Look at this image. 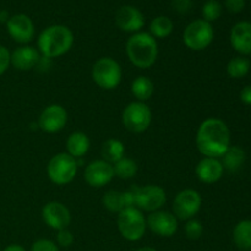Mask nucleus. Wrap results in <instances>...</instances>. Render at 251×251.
I'll return each mask as SVG.
<instances>
[{
    "label": "nucleus",
    "instance_id": "nucleus-12",
    "mask_svg": "<svg viewBox=\"0 0 251 251\" xmlns=\"http://www.w3.org/2000/svg\"><path fill=\"white\" fill-rule=\"evenodd\" d=\"M6 29L9 36L21 46H26L33 41L36 34L33 21L26 14H16L10 16L6 22Z\"/></svg>",
    "mask_w": 251,
    "mask_h": 251
},
{
    "label": "nucleus",
    "instance_id": "nucleus-27",
    "mask_svg": "<svg viewBox=\"0 0 251 251\" xmlns=\"http://www.w3.org/2000/svg\"><path fill=\"white\" fill-rule=\"evenodd\" d=\"M250 60L247 56H235V58L230 59L229 63L227 65V73L232 78L239 80V78L245 77L248 73L250 71Z\"/></svg>",
    "mask_w": 251,
    "mask_h": 251
},
{
    "label": "nucleus",
    "instance_id": "nucleus-30",
    "mask_svg": "<svg viewBox=\"0 0 251 251\" xmlns=\"http://www.w3.org/2000/svg\"><path fill=\"white\" fill-rule=\"evenodd\" d=\"M203 233V226L196 218H191L188 220L185 223V235L188 239L190 240H198L200 239L201 235Z\"/></svg>",
    "mask_w": 251,
    "mask_h": 251
},
{
    "label": "nucleus",
    "instance_id": "nucleus-15",
    "mask_svg": "<svg viewBox=\"0 0 251 251\" xmlns=\"http://www.w3.org/2000/svg\"><path fill=\"white\" fill-rule=\"evenodd\" d=\"M42 218L49 228L58 232L69 227L71 222V213L64 203L50 201L42 208Z\"/></svg>",
    "mask_w": 251,
    "mask_h": 251
},
{
    "label": "nucleus",
    "instance_id": "nucleus-22",
    "mask_svg": "<svg viewBox=\"0 0 251 251\" xmlns=\"http://www.w3.org/2000/svg\"><path fill=\"white\" fill-rule=\"evenodd\" d=\"M245 158V151L239 146H230L229 149L226 151V153L221 157V162H222V166L225 168V171L229 172H237L244 164Z\"/></svg>",
    "mask_w": 251,
    "mask_h": 251
},
{
    "label": "nucleus",
    "instance_id": "nucleus-23",
    "mask_svg": "<svg viewBox=\"0 0 251 251\" xmlns=\"http://www.w3.org/2000/svg\"><path fill=\"white\" fill-rule=\"evenodd\" d=\"M233 242L240 250H251V220H243L233 229Z\"/></svg>",
    "mask_w": 251,
    "mask_h": 251
},
{
    "label": "nucleus",
    "instance_id": "nucleus-20",
    "mask_svg": "<svg viewBox=\"0 0 251 251\" xmlns=\"http://www.w3.org/2000/svg\"><path fill=\"white\" fill-rule=\"evenodd\" d=\"M103 206L109 212L119 213L127 207H135L134 206V195L131 189L126 191L109 190L103 195L102 199Z\"/></svg>",
    "mask_w": 251,
    "mask_h": 251
},
{
    "label": "nucleus",
    "instance_id": "nucleus-8",
    "mask_svg": "<svg viewBox=\"0 0 251 251\" xmlns=\"http://www.w3.org/2000/svg\"><path fill=\"white\" fill-rule=\"evenodd\" d=\"M134 195V206L140 211L154 212L161 210L167 201V194L159 185H134L131 188Z\"/></svg>",
    "mask_w": 251,
    "mask_h": 251
},
{
    "label": "nucleus",
    "instance_id": "nucleus-10",
    "mask_svg": "<svg viewBox=\"0 0 251 251\" xmlns=\"http://www.w3.org/2000/svg\"><path fill=\"white\" fill-rule=\"evenodd\" d=\"M202 206V198L200 193L194 189H184L179 191L173 200L172 210L178 221H188L195 218Z\"/></svg>",
    "mask_w": 251,
    "mask_h": 251
},
{
    "label": "nucleus",
    "instance_id": "nucleus-39",
    "mask_svg": "<svg viewBox=\"0 0 251 251\" xmlns=\"http://www.w3.org/2000/svg\"><path fill=\"white\" fill-rule=\"evenodd\" d=\"M136 251H158V250L154 249V248H151V247H142V248H140V249H137Z\"/></svg>",
    "mask_w": 251,
    "mask_h": 251
},
{
    "label": "nucleus",
    "instance_id": "nucleus-13",
    "mask_svg": "<svg viewBox=\"0 0 251 251\" xmlns=\"http://www.w3.org/2000/svg\"><path fill=\"white\" fill-rule=\"evenodd\" d=\"M68 123V112L60 104H50L42 110L38 118V127L48 134L61 131Z\"/></svg>",
    "mask_w": 251,
    "mask_h": 251
},
{
    "label": "nucleus",
    "instance_id": "nucleus-40",
    "mask_svg": "<svg viewBox=\"0 0 251 251\" xmlns=\"http://www.w3.org/2000/svg\"><path fill=\"white\" fill-rule=\"evenodd\" d=\"M0 251H1V249H0Z\"/></svg>",
    "mask_w": 251,
    "mask_h": 251
},
{
    "label": "nucleus",
    "instance_id": "nucleus-7",
    "mask_svg": "<svg viewBox=\"0 0 251 251\" xmlns=\"http://www.w3.org/2000/svg\"><path fill=\"white\" fill-rule=\"evenodd\" d=\"M215 38L212 24L202 19H196L185 27L183 33L184 44L190 50L201 51L211 46Z\"/></svg>",
    "mask_w": 251,
    "mask_h": 251
},
{
    "label": "nucleus",
    "instance_id": "nucleus-4",
    "mask_svg": "<svg viewBox=\"0 0 251 251\" xmlns=\"http://www.w3.org/2000/svg\"><path fill=\"white\" fill-rule=\"evenodd\" d=\"M91 76L98 87L105 91H112L115 90L122 82L123 70L117 60L109 56H104L93 64Z\"/></svg>",
    "mask_w": 251,
    "mask_h": 251
},
{
    "label": "nucleus",
    "instance_id": "nucleus-11",
    "mask_svg": "<svg viewBox=\"0 0 251 251\" xmlns=\"http://www.w3.org/2000/svg\"><path fill=\"white\" fill-rule=\"evenodd\" d=\"M147 228L153 234L162 238H171L178 232V218L169 211L158 210L151 212L146 218Z\"/></svg>",
    "mask_w": 251,
    "mask_h": 251
},
{
    "label": "nucleus",
    "instance_id": "nucleus-14",
    "mask_svg": "<svg viewBox=\"0 0 251 251\" xmlns=\"http://www.w3.org/2000/svg\"><path fill=\"white\" fill-rule=\"evenodd\" d=\"M114 176L113 164L108 163L104 159H97V161H92L91 163H88L85 169V173H83L86 183L91 188L97 189L108 185Z\"/></svg>",
    "mask_w": 251,
    "mask_h": 251
},
{
    "label": "nucleus",
    "instance_id": "nucleus-6",
    "mask_svg": "<svg viewBox=\"0 0 251 251\" xmlns=\"http://www.w3.org/2000/svg\"><path fill=\"white\" fill-rule=\"evenodd\" d=\"M77 169V159L71 157L66 152H61L50 158L47 166V176L49 180L55 185H68L75 179Z\"/></svg>",
    "mask_w": 251,
    "mask_h": 251
},
{
    "label": "nucleus",
    "instance_id": "nucleus-32",
    "mask_svg": "<svg viewBox=\"0 0 251 251\" xmlns=\"http://www.w3.org/2000/svg\"><path fill=\"white\" fill-rule=\"evenodd\" d=\"M56 243H58V247L61 248L71 247L74 243V234L68 228L58 230V233H56Z\"/></svg>",
    "mask_w": 251,
    "mask_h": 251
},
{
    "label": "nucleus",
    "instance_id": "nucleus-24",
    "mask_svg": "<svg viewBox=\"0 0 251 251\" xmlns=\"http://www.w3.org/2000/svg\"><path fill=\"white\" fill-rule=\"evenodd\" d=\"M131 93L137 102H146L153 96L154 83L146 76H139L131 82Z\"/></svg>",
    "mask_w": 251,
    "mask_h": 251
},
{
    "label": "nucleus",
    "instance_id": "nucleus-28",
    "mask_svg": "<svg viewBox=\"0 0 251 251\" xmlns=\"http://www.w3.org/2000/svg\"><path fill=\"white\" fill-rule=\"evenodd\" d=\"M113 169H114V176L117 178L123 179V180H127V179H131L136 176L137 164L134 159L123 157L120 161L113 164Z\"/></svg>",
    "mask_w": 251,
    "mask_h": 251
},
{
    "label": "nucleus",
    "instance_id": "nucleus-2",
    "mask_svg": "<svg viewBox=\"0 0 251 251\" xmlns=\"http://www.w3.org/2000/svg\"><path fill=\"white\" fill-rule=\"evenodd\" d=\"M74 44V33L64 25H53L39 33L37 48L43 58L54 59L68 53Z\"/></svg>",
    "mask_w": 251,
    "mask_h": 251
},
{
    "label": "nucleus",
    "instance_id": "nucleus-34",
    "mask_svg": "<svg viewBox=\"0 0 251 251\" xmlns=\"http://www.w3.org/2000/svg\"><path fill=\"white\" fill-rule=\"evenodd\" d=\"M172 9L179 15H186L190 12L193 7V1L191 0H172L171 1Z\"/></svg>",
    "mask_w": 251,
    "mask_h": 251
},
{
    "label": "nucleus",
    "instance_id": "nucleus-19",
    "mask_svg": "<svg viewBox=\"0 0 251 251\" xmlns=\"http://www.w3.org/2000/svg\"><path fill=\"white\" fill-rule=\"evenodd\" d=\"M225 168L220 158L203 157L195 168V174L203 184H215L223 176Z\"/></svg>",
    "mask_w": 251,
    "mask_h": 251
},
{
    "label": "nucleus",
    "instance_id": "nucleus-5",
    "mask_svg": "<svg viewBox=\"0 0 251 251\" xmlns=\"http://www.w3.org/2000/svg\"><path fill=\"white\" fill-rule=\"evenodd\" d=\"M118 230L127 242H139L147 229L146 217L136 207H127L118 213Z\"/></svg>",
    "mask_w": 251,
    "mask_h": 251
},
{
    "label": "nucleus",
    "instance_id": "nucleus-18",
    "mask_svg": "<svg viewBox=\"0 0 251 251\" xmlns=\"http://www.w3.org/2000/svg\"><path fill=\"white\" fill-rule=\"evenodd\" d=\"M42 55L39 54L38 49L34 47L20 46L11 53V65L16 70L20 71H29L38 65Z\"/></svg>",
    "mask_w": 251,
    "mask_h": 251
},
{
    "label": "nucleus",
    "instance_id": "nucleus-38",
    "mask_svg": "<svg viewBox=\"0 0 251 251\" xmlns=\"http://www.w3.org/2000/svg\"><path fill=\"white\" fill-rule=\"evenodd\" d=\"M9 19V12H7L6 10H1V11H0V22H5V24H6Z\"/></svg>",
    "mask_w": 251,
    "mask_h": 251
},
{
    "label": "nucleus",
    "instance_id": "nucleus-29",
    "mask_svg": "<svg viewBox=\"0 0 251 251\" xmlns=\"http://www.w3.org/2000/svg\"><path fill=\"white\" fill-rule=\"evenodd\" d=\"M222 11L223 6L218 0H207L203 4L202 10H201V12H202V20L212 24V22L217 21L220 19L221 15H222Z\"/></svg>",
    "mask_w": 251,
    "mask_h": 251
},
{
    "label": "nucleus",
    "instance_id": "nucleus-35",
    "mask_svg": "<svg viewBox=\"0 0 251 251\" xmlns=\"http://www.w3.org/2000/svg\"><path fill=\"white\" fill-rule=\"evenodd\" d=\"M245 0H225V7L230 14H239L245 9Z\"/></svg>",
    "mask_w": 251,
    "mask_h": 251
},
{
    "label": "nucleus",
    "instance_id": "nucleus-21",
    "mask_svg": "<svg viewBox=\"0 0 251 251\" xmlns=\"http://www.w3.org/2000/svg\"><path fill=\"white\" fill-rule=\"evenodd\" d=\"M91 141L87 135L82 131H75L69 135L66 140V153L75 159H80L88 152Z\"/></svg>",
    "mask_w": 251,
    "mask_h": 251
},
{
    "label": "nucleus",
    "instance_id": "nucleus-31",
    "mask_svg": "<svg viewBox=\"0 0 251 251\" xmlns=\"http://www.w3.org/2000/svg\"><path fill=\"white\" fill-rule=\"evenodd\" d=\"M31 251H60L58 244L50 239H38L32 244Z\"/></svg>",
    "mask_w": 251,
    "mask_h": 251
},
{
    "label": "nucleus",
    "instance_id": "nucleus-9",
    "mask_svg": "<svg viewBox=\"0 0 251 251\" xmlns=\"http://www.w3.org/2000/svg\"><path fill=\"white\" fill-rule=\"evenodd\" d=\"M122 123L126 130L134 134H142L152 123V112L144 102H131L124 108Z\"/></svg>",
    "mask_w": 251,
    "mask_h": 251
},
{
    "label": "nucleus",
    "instance_id": "nucleus-1",
    "mask_svg": "<svg viewBox=\"0 0 251 251\" xmlns=\"http://www.w3.org/2000/svg\"><path fill=\"white\" fill-rule=\"evenodd\" d=\"M195 142L203 157L221 158L232 146L229 126L222 119L207 118L199 126Z\"/></svg>",
    "mask_w": 251,
    "mask_h": 251
},
{
    "label": "nucleus",
    "instance_id": "nucleus-16",
    "mask_svg": "<svg viewBox=\"0 0 251 251\" xmlns=\"http://www.w3.org/2000/svg\"><path fill=\"white\" fill-rule=\"evenodd\" d=\"M115 25L118 28L126 33L141 32L145 26L144 14L137 7L131 5H124L115 12Z\"/></svg>",
    "mask_w": 251,
    "mask_h": 251
},
{
    "label": "nucleus",
    "instance_id": "nucleus-36",
    "mask_svg": "<svg viewBox=\"0 0 251 251\" xmlns=\"http://www.w3.org/2000/svg\"><path fill=\"white\" fill-rule=\"evenodd\" d=\"M240 100H242L244 104L251 105V85L245 86L242 91H240Z\"/></svg>",
    "mask_w": 251,
    "mask_h": 251
},
{
    "label": "nucleus",
    "instance_id": "nucleus-26",
    "mask_svg": "<svg viewBox=\"0 0 251 251\" xmlns=\"http://www.w3.org/2000/svg\"><path fill=\"white\" fill-rule=\"evenodd\" d=\"M102 156L103 159L108 163H117L123 157H125L124 144L118 139L107 140L102 146Z\"/></svg>",
    "mask_w": 251,
    "mask_h": 251
},
{
    "label": "nucleus",
    "instance_id": "nucleus-3",
    "mask_svg": "<svg viewBox=\"0 0 251 251\" xmlns=\"http://www.w3.org/2000/svg\"><path fill=\"white\" fill-rule=\"evenodd\" d=\"M126 55L130 63L139 69H150L158 58V43L149 32H137L127 39Z\"/></svg>",
    "mask_w": 251,
    "mask_h": 251
},
{
    "label": "nucleus",
    "instance_id": "nucleus-25",
    "mask_svg": "<svg viewBox=\"0 0 251 251\" xmlns=\"http://www.w3.org/2000/svg\"><path fill=\"white\" fill-rule=\"evenodd\" d=\"M174 29V24L168 16L159 15L154 17L150 24V32L152 37L156 39H164L172 34Z\"/></svg>",
    "mask_w": 251,
    "mask_h": 251
},
{
    "label": "nucleus",
    "instance_id": "nucleus-33",
    "mask_svg": "<svg viewBox=\"0 0 251 251\" xmlns=\"http://www.w3.org/2000/svg\"><path fill=\"white\" fill-rule=\"evenodd\" d=\"M11 51L5 46L0 44V76L6 73L7 69L11 65Z\"/></svg>",
    "mask_w": 251,
    "mask_h": 251
},
{
    "label": "nucleus",
    "instance_id": "nucleus-37",
    "mask_svg": "<svg viewBox=\"0 0 251 251\" xmlns=\"http://www.w3.org/2000/svg\"><path fill=\"white\" fill-rule=\"evenodd\" d=\"M2 251H27V250L19 244H10L7 245V247Z\"/></svg>",
    "mask_w": 251,
    "mask_h": 251
},
{
    "label": "nucleus",
    "instance_id": "nucleus-17",
    "mask_svg": "<svg viewBox=\"0 0 251 251\" xmlns=\"http://www.w3.org/2000/svg\"><path fill=\"white\" fill-rule=\"evenodd\" d=\"M230 44L233 49L242 56H248L251 54V22H237L230 29Z\"/></svg>",
    "mask_w": 251,
    "mask_h": 251
}]
</instances>
